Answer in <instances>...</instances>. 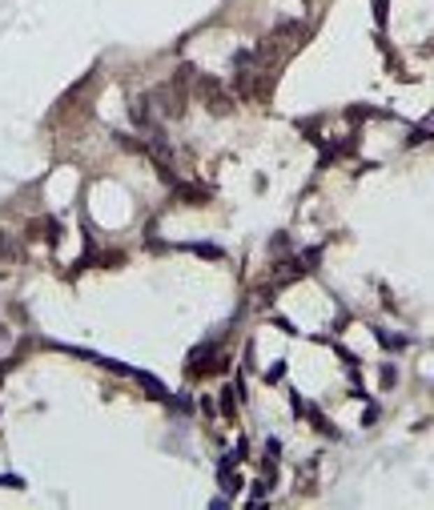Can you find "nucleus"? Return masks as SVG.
<instances>
[{
    "instance_id": "2",
    "label": "nucleus",
    "mask_w": 434,
    "mask_h": 510,
    "mask_svg": "<svg viewBox=\"0 0 434 510\" xmlns=\"http://www.w3.org/2000/svg\"><path fill=\"white\" fill-rule=\"evenodd\" d=\"M197 96H205V105H209L213 112H229V109H233V105H229L233 96L225 93V89H222V85H217L213 77H197Z\"/></svg>"
},
{
    "instance_id": "1",
    "label": "nucleus",
    "mask_w": 434,
    "mask_h": 510,
    "mask_svg": "<svg viewBox=\"0 0 434 510\" xmlns=\"http://www.w3.org/2000/svg\"><path fill=\"white\" fill-rule=\"evenodd\" d=\"M185 77H189V73H181L177 80L161 85L157 93L149 96V109H157L161 117H181V112H185V101H189V96H185Z\"/></svg>"
}]
</instances>
